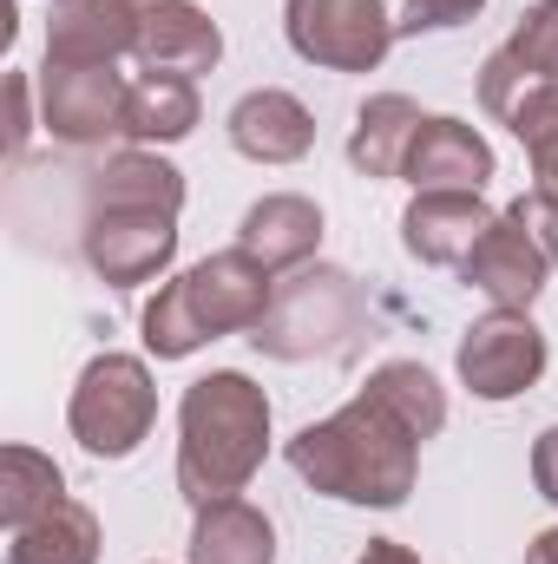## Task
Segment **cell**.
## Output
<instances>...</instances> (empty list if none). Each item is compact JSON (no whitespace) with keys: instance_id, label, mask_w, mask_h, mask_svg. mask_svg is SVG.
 I'll return each mask as SVG.
<instances>
[{"instance_id":"d4e9b609","label":"cell","mask_w":558,"mask_h":564,"mask_svg":"<svg viewBox=\"0 0 558 564\" xmlns=\"http://www.w3.org/2000/svg\"><path fill=\"white\" fill-rule=\"evenodd\" d=\"M500 53H506L526 79H558V0H533Z\"/></svg>"},{"instance_id":"44dd1931","label":"cell","mask_w":558,"mask_h":564,"mask_svg":"<svg viewBox=\"0 0 558 564\" xmlns=\"http://www.w3.org/2000/svg\"><path fill=\"white\" fill-rule=\"evenodd\" d=\"M7 564H99V512L79 499H60L46 519L13 532Z\"/></svg>"},{"instance_id":"484cf974","label":"cell","mask_w":558,"mask_h":564,"mask_svg":"<svg viewBox=\"0 0 558 564\" xmlns=\"http://www.w3.org/2000/svg\"><path fill=\"white\" fill-rule=\"evenodd\" d=\"M506 217L552 257V270H558V197L546 191V184H533V191H519L513 204H506Z\"/></svg>"},{"instance_id":"7c38bea8","label":"cell","mask_w":558,"mask_h":564,"mask_svg":"<svg viewBox=\"0 0 558 564\" xmlns=\"http://www.w3.org/2000/svg\"><path fill=\"white\" fill-rule=\"evenodd\" d=\"M126 53H139L132 0H53L46 66H119Z\"/></svg>"},{"instance_id":"5b68a950","label":"cell","mask_w":558,"mask_h":564,"mask_svg":"<svg viewBox=\"0 0 558 564\" xmlns=\"http://www.w3.org/2000/svg\"><path fill=\"white\" fill-rule=\"evenodd\" d=\"M66 426L73 440L93 453V459H132L151 426H158V381L139 355H93L73 381V401H66Z\"/></svg>"},{"instance_id":"3957f363","label":"cell","mask_w":558,"mask_h":564,"mask_svg":"<svg viewBox=\"0 0 558 564\" xmlns=\"http://www.w3.org/2000/svg\"><path fill=\"white\" fill-rule=\"evenodd\" d=\"M270 295H277V276H270L257 257L217 250V257L191 263L184 276H171L151 302H144V322H139L144 348H151L158 361H184V355H197V348L217 341V335H250V328L264 322Z\"/></svg>"},{"instance_id":"4fadbf2b","label":"cell","mask_w":558,"mask_h":564,"mask_svg":"<svg viewBox=\"0 0 558 564\" xmlns=\"http://www.w3.org/2000/svg\"><path fill=\"white\" fill-rule=\"evenodd\" d=\"M546 276H552V257H546L506 210L493 217V230L480 237V250L460 263V282L480 289L493 308H533L539 289H546Z\"/></svg>"},{"instance_id":"ba28073f","label":"cell","mask_w":558,"mask_h":564,"mask_svg":"<svg viewBox=\"0 0 558 564\" xmlns=\"http://www.w3.org/2000/svg\"><path fill=\"white\" fill-rule=\"evenodd\" d=\"M546 328L533 322V308H486L466 335H460V388L473 401H519L526 388H539L546 375Z\"/></svg>"},{"instance_id":"9c48e42d","label":"cell","mask_w":558,"mask_h":564,"mask_svg":"<svg viewBox=\"0 0 558 564\" xmlns=\"http://www.w3.org/2000/svg\"><path fill=\"white\" fill-rule=\"evenodd\" d=\"M126 73L119 66H40V126L53 144H106L126 119Z\"/></svg>"},{"instance_id":"6da1fadb","label":"cell","mask_w":558,"mask_h":564,"mask_svg":"<svg viewBox=\"0 0 558 564\" xmlns=\"http://www.w3.org/2000/svg\"><path fill=\"white\" fill-rule=\"evenodd\" d=\"M420 446L427 440L415 426L362 388L348 408H335L329 421H309L289 440V473L302 486H315L322 499L395 512V506H408L420 479Z\"/></svg>"},{"instance_id":"f546056e","label":"cell","mask_w":558,"mask_h":564,"mask_svg":"<svg viewBox=\"0 0 558 564\" xmlns=\"http://www.w3.org/2000/svg\"><path fill=\"white\" fill-rule=\"evenodd\" d=\"M355 564H420V558L408 552V545H401V539H368Z\"/></svg>"},{"instance_id":"30bf717a","label":"cell","mask_w":558,"mask_h":564,"mask_svg":"<svg viewBox=\"0 0 558 564\" xmlns=\"http://www.w3.org/2000/svg\"><path fill=\"white\" fill-rule=\"evenodd\" d=\"M486 230L493 210L480 191H415V204L401 210V250L427 270H460Z\"/></svg>"},{"instance_id":"8992f818","label":"cell","mask_w":558,"mask_h":564,"mask_svg":"<svg viewBox=\"0 0 558 564\" xmlns=\"http://www.w3.org/2000/svg\"><path fill=\"white\" fill-rule=\"evenodd\" d=\"M282 33L322 73H375L401 40L388 0H282Z\"/></svg>"},{"instance_id":"ffe728a7","label":"cell","mask_w":558,"mask_h":564,"mask_svg":"<svg viewBox=\"0 0 558 564\" xmlns=\"http://www.w3.org/2000/svg\"><path fill=\"white\" fill-rule=\"evenodd\" d=\"M420 126H427V112H420L408 93H375V99H362V112H355V126H348V164H355L362 177H401L408 144H415Z\"/></svg>"},{"instance_id":"7a4b0ae2","label":"cell","mask_w":558,"mask_h":564,"mask_svg":"<svg viewBox=\"0 0 558 564\" xmlns=\"http://www.w3.org/2000/svg\"><path fill=\"white\" fill-rule=\"evenodd\" d=\"M270 459V394L237 375L211 368L178 401V492L197 506L237 499Z\"/></svg>"},{"instance_id":"5bb4252c","label":"cell","mask_w":558,"mask_h":564,"mask_svg":"<svg viewBox=\"0 0 558 564\" xmlns=\"http://www.w3.org/2000/svg\"><path fill=\"white\" fill-rule=\"evenodd\" d=\"M224 132H230V144H237L250 164H296V158L315 151V119H309V106H302L296 93H282V86L244 93V99L230 106Z\"/></svg>"},{"instance_id":"cb8c5ba5","label":"cell","mask_w":558,"mask_h":564,"mask_svg":"<svg viewBox=\"0 0 558 564\" xmlns=\"http://www.w3.org/2000/svg\"><path fill=\"white\" fill-rule=\"evenodd\" d=\"M500 126L526 144L533 171H539V164H552V158H558V79H533V86L506 106V119H500Z\"/></svg>"},{"instance_id":"e0dca14e","label":"cell","mask_w":558,"mask_h":564,"mask_svg":"<svg viewBox=\"0 0 558 564\" xmlns=\"http://www.w3.org/2000/svg\"><path fill=\"white\" fill-rule=\"evenodd\" d=\"M184 564H277V525H270V512L250 506L244 492L197 506Z\"/></svg>"},{"instance_id":"7402d4cb","label":"cell","mask_w":558,"mask_h":564,"mask_svg":"<svg viewBox=\"0 0 558 564\" xmlns=\"http://www.w3.org/2000/svg\"><path fill=\"white\" fill-rule=\"evenodd\" d=\"M60 499H66V473H60L40 446H7V453H0V525H7V532L46 519Z\"/></svg>"},{"instance_id":"4316f807","label":"cell","mask_w":558,"mask_h":564,"mask_svg":"<svg viewBox=\"0 0 558 564\" xmlns=\"http://www.w3.org/2000/svg\"><path fill=\"white\" fill-rule=\"evenodd\" d=\"M486 0H401L395 13V33H453L466 20H480Z\"/></svg>"},{"instance_id":"9a60e30c","label":"cell","mask_w":558,"mask_h":564,"mask_svg":"<svg viewBox=\"0 0 558 564\" xmlns=\"http://www.w3.org/2000/svg\"><path fill=\"white\" fill-rule=\"evenodd\" d=\"M237 250L257 257L270 276H277V270H302V263L322 250V210H315V197H302V191H270V197H257V204L244 210V224H237Z\"/></svg>"},{"instance_id":"83f0119b","label":"cell","mask_w":558,"mask_h":564,"mask_svg":"<svg viewBox=\"0 0 558 564\" xmlns=\"http://www.w3.org/2000/svg\"><path fill=\"white\" fill-rule=\"evenodd\" d=\"M26 99H33V79H26V73H13V79H7V112H13V126H7V158H13V164H20L26 132H33V112H26Z\"/></svg>"},{"instance_id":"8fae6325","label":"cell","mask_w":558,"mask_h":564,"mask_svg":"<svg viewBox=\"0 0 558 564\" xmlns=\"http://www.w3.org/2000/svg\"><path fill=\"white\" fill-rule=\"evenodd\" d=\"M139 20V59L144 73H211L224 59V26L197 7V0H132Z\"/></svg>"},{"instance_id":"2e32d148","label":"cell","mask_w":558,"mask_h":564,"mask_svg":"<svg viewBox=\"0 0 558 564\" xmlns=\"http://www.w3.org/2000/svg\"><path fill=\"white\" fill-rule=\"evenodd\" d=\"M401 177H408L415 191H486V177H493V144L480 139L466 119L433 112L415 132V144H408Z\"/></svg>"},{"instance_id":"4dcf8cb0","label":"cell","mask_w":558,"mask_h":564,"mask_svg":"<svg viewBox=\"0 0 558 564\" xmlns=\"http://www.w3.org/2000/svg\"><path fill=\"white\" fill-rule=\"evenodd\" d=\"M526 564H558V525H546V532L526 545Z\"/></svg>"},{"instance_id":"ac0fdd59","label":"cell","mask_w":558,"mask_h":564,"mask_svg":"<svg viewBox=\"0 0 558 564\" xmlns=\"http://www.w3.org/2000/svg\"><path fill=\"white\" fill-rule=\"evenodd\" d=\"M197 119H204L197 79H184V73H139V79L126 86V119H119V139L158 151V144L191 139V132H197Z\"/></svg>"},{"instance_id":"603a6c76","label":"cell","mask_w":558,"mask_h":564,"mask_svg":"<svg viewBox=\"0 0 558 564\" xmlns=\"http://www.w3.org/2000/svg\"><path fill=\"white\" fill-rule=\"evenodd\" d=\"M368 394H375V401H388V408L420 433V440H433V433L447 426V388H440L420 361H382V368L368 375Z\"/></svg>"},{"instance_id":"d6986e66","label":"cell","mask_w":558,"mask_h":564,"mask_svg":"<svg viewBox=\"0 0 558 564\" xmlns=\"http://www.w3.org/2000/svg\"><path fill=\"white\" fill-rule=\"evenodd\" d=\"M86 204H132V210H184V171L144 144L112 151L93 177H86Z\"/></svg>"},{"instance_id":"f1b7e54d","label":"cell","mask_w":558,"mask_h":564,"mask_svg":"<svg viewBox=\"0 0 558 564\" xmlns=\"http://www.w3.org/2000/svg\"><path fill=\"white\" fill-rule=\"evenodd\" d=\"M533 486H539V499L558 506V426H546V433L533 440Z\"/></svg>"},{"instance_id":"277c9868","label":"cell","mask_w":558,"mask_h":564,"mask_svg":"<svg viewBox=\"0 0 558 564\" xmlns=\"http://www.w3.org/2000/svg\"><path fill=\"white\" fill-rule=\"evenodd\" d=\"M368 335V295L335 263H302L277 282L264 322L250 328L257 355L270 361H348Z\"/></svg>"},{"instance_id":"52a82bcc","label":"cell","mask_w":558,"mask_h":564,"mask_svg":"<svg viewBox=\"0 0 558 564\" xmlns=\"http://www.w3.org/2000/svg\"><path fill=\"white\" fill-rule=\"evenodd\" d=\"M79 257L106 289H144L178 257V217L171 210H132V204H86Z\"/></svg>"}]
</instances>
